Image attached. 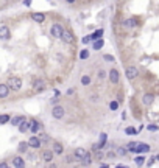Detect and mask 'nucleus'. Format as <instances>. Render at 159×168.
<instances>
[{
  "mask_svg": "<svg viewBox=\"0 0 159 168\" xmlns=\"http://www.w3.org/2000/svg\"><path fill=\"white\" fill-rule=\"evenodd\" d=\"M103 36V30L100 28V30H95L92 34H90V41H95V39H100Z\"/></svg>",
  "mask_w": 159,
  "mask_h": 168,
  "instance_id": "obj_25",
  "label": "nucleus"
},
{
  "mask_svg": "<svg viewBox=\"0 0 159 168\" xmlns=\"http://www.w3.org/2000/svg\"><path fill=\"white\" fill-rule=\"evenodd\" d=\"M24 118H25L24 115H16V117H13V118L10 120V123H11L13 126H19V123H20Z\"/></svg>",
  "mask_w": 159,
  "mask_h": 168,
  "instance_id": "obj_20",
  "label": "nucleus"
},
{
  "mask_svg": "<svg viewBox=\"0 0 159 168\" xmlns=\"http://www.w3.org/2000/svg\"><path fill=\"white\" fill-rule=\"evenodd\" d=\"M125 132H126L128 135H134V134H137L139 131H137V129H136V128H133V126H128V128L125 129Z\"/></svg>",
  "mask_w": 159,
  "mask_h": 168,
  "instance_id": "obj_28",
  "label": "nucleus"
},
{
  "mask_svg": "<svg viewBox=\"0 0 159 168\" xmlns=\"http://www.w3.org/2000/svg\"><path fill=\"white\" fill-rule=\"evenodd\" d=\"M148 151H150V145H147V143H139L137 154H144V153H148Z\"/></svg>",
  "mask_w": 159,
  "mask_h": 168,
  "instance_id": "obj_22",
  "label": "nucleus"
},
{
  "mask_svg": "<svg viewBox=\"0 0 159 168\" xmlns=\"http://www.w3.org/2000/svg\"><path fill=\"white\" fill-rule=\"evenodd\" d=\"M153 101H154V95H153V93H145V95H142V103H144L145 106L153 104Z\"/></svg>",
  "mask_w": 159,
  "mask_h": 168,
  "instance_id": "obj_13",
  "label": "nucleus"
},
{
  "mask_svg": "<svg viewBox=\"0 0 159 168\" xmlns=\"http://www.w3.org/2000/svg\"><path fill=\"white\" fill-rule=\"evenodd\" d=\"M87 156H90L84 148H77L75 150V159H78V160H83V159H86Z\"/></svg>",
  "mask_w": 159,
  "mask_h": 168,
  "instance_id": "obj_11",
  "label": "nucleus"
},
{
  "mask_svg": "<svg viewBox=\"0 0 159 168\" xmlns=\"http://www.w3.org/2000/svg\"><path fill=\"white\" fill-rule=\"evenodd\" d=\"M154 160H156V157H154V159H150V160L147 162V165H148V166H150V165H153V163H154Z\"/></svg>",
  "mask_w": 159,
  "mask_h": 168,
  "instance_id": "obj_40",
  "label": "nucleus"
},
{
  "mask_svg": "<svg viewBox=\"0 0 159 168\" xmlns=\"http://www.w3.org/2000/svg\"><path fill=\"white\" fill-rule=\"evenodd\" d=\"M66 2H67V3H74V2H75V0H66Z\"/></svg>",
  "mask_w": 159,
  "mask_h": 168,
  "instance_id": "obj_42",
  "label": "nucleus"
},
{
  "mask_svg": "<svg viewBox=\"0 0 159 168\" xmlns=\"http://www.w3.org/2000/svg\"><path fill=\"white\" fill-rule=\"evenodd\" d=\"M41 145H42V140H41L38 135H31V137L28 139V147H30V148L38 150V148H41Z\"/></svg>",
  "mask_w": 159,
  "mask_h": 168,
  "instance_id": "obj_8",
  "label": "nucleus"
},
{
  "mask_svg": "<svg viewBox=\"0 0 159 168\" xmlns=\"http://www.w3.org/2000/svg\"><path fill=\"white\" fill-rule=\"evenodd\" d=\"M90 42V36H84L83 37V44H89Z\"/></svg>",
  "mask_w": 159,
  "mask_h": 168,
  "instance_id": "obj_37",
  "label": "nucleus"
},
{
  "mask_svg": "<svg viewBox=\"0 0 159 168\" xmlns=\"http://www.w3.org/2000/svg\"><path fill=\"white\" fill-rule=\"evenodd\" d=\"M19 132H22V134H25V132H28L30 131V120H27V118H24L22 122L19 123Z\"/></svg>",
  "mask_w": 159,
  "mask_h": 168,
  "instance_id": "obj_9",
  "label": "nucleus"
},
{
  "mask_svg": "<svg viewBox=\"0 0 159 168\" xmlns=\"http://www.w3.org/2000/svg\"><path fill=\"white\" fill-rule=\"evenodd\" d=\"M147 129H148V131H157L159 128H157L156 125H148V126H147Z\"/></svg>",
  "mask_w": 159,
  "mask_h": 168,
  "instance_id": "obj_35",
  "label": "nucleus"
},
{
  "mask_svg": "<svg viewBox=\"0 0 159 168\" xmlns=\"http://www.w3.org/2000/svg\"><path fill=\"white\" fill-rule=\"evenodd\" d=\"M33 89H34L36 92H42V90L45 89V83H44L42 80H34V83H33Z\"/></svg>",
  "mask_w": 159,
  "mask_h": 168,
  "instance_id": "obj_15",
  "label": "nucleus"
},
{
  "mask_svg": "<svg viewBox=\"0 0 159 168\" xmlns=\"http://www.w3.org/2000/svg\"><path fill=\"white\" fill-rule=\"evenodd\" d=\"M27 150H28V142H20L19 147H17V151L19 153H27Z\"/></svg>",
  "mask_w": 159,
  "mask_h": 168,
  "instance_id": "obj_24",
  "label": "nucleus"
},
{
  "mask_svg": "<svg viewBox=\"0 0 159 168\" xmlns=\"http://www.w3.org/2000/svg\"><path fill=\"white\" fill-rule=\"evenodd\" d=\"M62 151H64V147L61 145L59 142H55L53 143V153L55 154H62Z\"/></svg>",
  "mask_w": 159,
  "mask_h": 168,
  "instance_id": "obj_21",
  "label": "nucleus"
},
{
  "mask_svg": "<svg viewBox=\"0 0 159 168\" xmlns=\"http://www.w3.org/2000/svg\"><path fill=\"white\" fill-rule=\"evenodd\" d=\"M8 87H10V90H14V92H17V90H20L22 89V80L20 78H17V76H11L10 80H8Z\"/></svg>",
  "mask_w": 159,
  "mask_h": 168,
  "instance_id": "obj_1",
  "label": "nucleus"
},
{
  "mask_svg": "<svg viewBox=\"0 0 159 168\" xmlns=\"http://www.w3.org/2000/svg\"><path fill=\"white\" fill-rule=\"evenodd\" d=\"M38 137H39V139H41L42 142H50V137H49L47 134H44V132H41V134H39Z\"/></svg>",
  "mask_w": 159,
  "mask_h": 168,
  "instance_id": "obj_33",
  "label": "nucleus"
},
{
  "mask_svg": "<svg viewBox=\"0 0 159 168\" xmlns=\"http://www.w3.org/2000/svg\"><path fill=\"white\" fill-rule=\"evenodd\" d=\"M10 95V87L8 84H0V98H6Z\"/></svg>",
  "mask_w": 159,
  "mask_h": 168,
  "instance_id": "obj_16",
  "label": "nucleus"
},
{
  "mask_svg": "<svg viewBox=\"0 0 159 168\" xmlns=\"http://www.w3.org/2000/svg\"><path fill=\"white\" fill-rule=\"evenodd\" d=\"M105 76H106V73H105V70H98V80L101 81V80H105Z\"/></svg>",
  "mask_w": 159,
  "mask_h": 168,
  "instance_id": "obj_34",
  "label": "nucleus"
},
{
  "mask_svg": "<svg viewBox=\"0 0 159 168\" xmlns=\"http://www.w3.org/2000/svg\"><path fill=\"white\" fill-rule=\"evenodd\" d=\"M25 5H27V6H30V5H31V0H25Z\"/></svg>",
  "mask_w": 159,
  "mask_h": 168,
  "instance_id": "obj_41",
  "label": "nucleus"
},
{
  "mask_svg": "<svg viewBox=\"0 0 159 168\" xmlns=\"http://www.w3.org/2000/svg\"><path fill=\"white\" fill-rule=\"evenodd\" d=\"M11 37V30L8 25H0V41H8Z\"/></svg>",
  "mask_w": 159,
  "mask_h": 168,
  "instance_id": "obj_5",
  "label": "nucleus"
},
{
  "mask_svg": "<svg viewBox=\"0 0 159 168\" xmlns=\"http://www.w3.org/2000/svg\"><path fill=\"white\" fill-rule=\"evenodd\" d=\"M41 129V123L36 122V120H30V132L31 134H38Z\"/></svg>",
  "mask_w": 159,
  "mask_h": 168,
  "instance_id": "obj_12",
  "label": "nucleus"
},
{
  "mask_svg": "<svg viewBox=\"0 0 159 168\" xmlns=\"http://www.w3.org/2000/svg\"><path fill=\"white\" fill-rule=\"evenodd\" d=\"M126 148H128V151H129V153H136V154H137V148H139V142H129L128 145H126Z\"/></svg>",
  "mask_w": 159,
  "mask_h": 168,
  "instance_id": "obj_17",
  "label": "nucleus"
},
{
  "mask_svg": "<svg viewBox=\"0 0 159 168\" xmlns=\"http://www.w3.org/2000/svg\"><path fill=\"white\" fill-rule=\"evenodd\" d=\"M116 153H117L119 156H125V154H126V153H129V151H128V148H122V147H120V148H117V151H116Z\"/></svg>",
  "mask_w": 159,
  "mask_h": 168,
  "instance_id": "obj_32",
  "label": "nucleus"
},
{
  "mask_svg": "<svg viewBox=\"0 0 159 168\" xmlns=\"http://www.w3.org/2000/svg\"><path fill=\"white\" fill-rule=\"evenodd\" d=\"M108 78L112 84H119L120 81V75H119V70L117 68H111L109 70V73H108Z\"/></svg>",
  "mask_w": 159,
  "mask_h": 168,
  "instance_id": "obj_4",
  "label": "nucleus"
},
{
  "mask_svg": "<svg viewBox=\"0 0 159 168\" xmlns=\"http://www.w3.org/2000/svg\"><path fill=\"white\" fill-rule=\"evenodd\" d=\"M134 163H136V165H144V163H145V157L139 154L137 157H134Z\"/></svg>",
  "mask_w": 159,
  "mask_h": 168,
  "instance_id": "obj_27",
  "label": "nucleus"
},
{
  "mask_svg": "<svg viewBox=\"0 0 159 168\" xmlns=\"http://www.w3.org/2000/svg\"><path fill=\"white\" fill-rule=\"evenodd\" d=\"M109 109L111 111H117L119 109V101H111L109 103Z\"/></svg>",
  "mask_w": 159,
  "mask_h": 168,
  "instance_id": "obj_31",
  "label": "nucleus"
},
{
  "mask_svg": "<svg viewBox=\"0 0 159 168\" xmlns=\"http://www.w3.org/2000/svg\"><path fill=\"white\" fill-rule=\"evenodd\" d=\"M53 156H55L53 150H44V151L41 153V157H42L44 162H52V160H53Z\"/></svg>",
  "mask_w": 159,
  "mask_h": 168,
  "instance_id": "obj_10",
  "label": "nucleus"
},
{
  "mask_svg": "<svg viewBox=\"0 0 159 168\" xmlns=\"http://www.w3.org/2000/svg\"><path fill=\"white\" fill-rule=\"evenodd\" d=\"M95 157H97V159H98V160H101V159H103V157H105V156H103V153H101V151H98V153H97V154H95Z\"/></svg>",
  "mask_w": 159,
  "mask_h": 168,
  "instance_id": "obj_38",
  "label": "nucleus"
},
{
  "mask_svg": "<svg viewBox=\"0 0 159 168\" xmlns=\"http://www.w3.org/2000/svg\"><path fill=\"white\" fill-rule=\"evenodd\" d=\"M105 45V41L100 37V39H95L94 41V44H92V47H94V50H100L101 49V47Z\"/></svg>",
  "mask_w": 159,
  "mask_h": 168,
  "instance_id": "obj_23",
  "label": "nucleus"
},
{
  "mask_svg": "<svg viewBox=\"0 0 159 168\" xmlns=\"http://www.w3.org/2000/svg\"><path fill=\"white\" fill-rule=\"evenodd\" d=\"M5 2H8V0H5Z\"/></svg>",
  "mask_w": 159,
  "mask_h": 168,
  "instance_id": "obj_44",
  "label": "nucleus"
},
{
  "mask_svg": "<svg viewBox=\"0 0 159 168\" xmlns=\"http://www.w3.org/2000/svg\"><path fill=\"white\" fill-rule=\"evenodd\" d=\"M136 25H137V19H136V17H131V19L123 22V27H128V28H134Z\"/></svg>",
  "mask_w": 159,
  "mask_h": 168,
  "instance_id": "obj_18",
  "label": "nucleus"
},
{
  "mask_svg": "<svg viewBox=\"0 0 159 168\" xmlns=\"http://www.w3.org/2000/svg\"><path fill=\"white\" fill-rule=\"evenodd\" d=\"M62 31H64V28H62V25H61V23H53V25H52V28H50V34H52L55 39H61V36H62Z\"/></svg>",
  "mask_w": 159,
  "mask_h": 168,
  "instance_id": "obj_2",
  "label": "nucleus"
},
{
  "mask_svg": "<svg viewBox=\"0 0 159 168\" xmlns=\"http://www.w3.org/2000/svg\"><path fill=\"white\" fill-rule=\"evenodd\" d=\"M0 166H2V168H8L10 165H8L6 162H0Z\"/></svg>",
  "mask_w": 159,
  "mask_h": 168,
  "instance_id": "obj_39",
  "label": "nucleus"
},
{
  "mask_svg": "<svg viewBox=\"0 0 159 168\" xmlns=\"http://www.w3.org/2000/svg\"><path fill=\"white\" fill-rule=\"evenodd\" d=\"M87 58H89V52H87L86 49H84V50H81V52H80V59H83V61H84V59H87Z\"/></svg>",
  "mask_w": 159,
  "mask_h": 168,
  "instance_id": "obj_30",
  "label": "nucleus"
},
{
  "mask_svg": "<svg viewBox=\"0 0 159 168\" xmlns=\"http://www.w3.org/2000/svg\"><path fill=\"white\" fill-rule=\"evenodd\" d=\"M30 17H31V20H34L38 23H42L45 20V14H42V13H31Z\"/></svg>",
  "mask_w": 159,
  "mask_h": 168,
  "instance_id": "obj_14",
  "label": "nucleus"
},
{
  "mask_svg": "<svg viewBox=\"0 0 159 168\" xmlns=\"http://www.w3.org/2000/svg\"><path fill=\"white\" fill-rule=\"evenodd\" d=\"M11 120V117L8 115V114H2L0 115V125H5V123H8Z\"/></svg>",
  "mask_w": 159,
  "mask_h": 168,
  "instance_id": "obj_26",
  "label": "nucleus"
},
{
  "mask_svg": "<svg viewBox=\"0 0 159 168\" xmlns=\"http://www.w3.org/2000/svg\"><path fill=\"white\" fill-rule=\"evenodd\" d=\"M13 166H17V168L25 166V160H24V157H14V159H13Z\"/></svg>",
  "mask_w": 159,
  "mask_h": 168,
  "instance_id": "obj_19",
  "label": "nucleus"
},
{
  "mask_svg": "<svg viewBox=\"0 0 159 168\" xmlns=\"http://www.w3.org/2000/svg\"><path fill=\"white\" fill-rule=\"evenodd\" d=\"M156 160H159V154H157V156H156Z\"/></svg>",
  "mask_w": 159,
  "mask_h": 168,
  "instance_id": "obj_43",
  "label": "nucleus"
},
{
  "mask_svg": "<svg viewBox=\"0 0 159 168\" xmlns=\"http://www.w3.org/2000/svg\"><path fill=\"white\" fill-rule=\"evenodd\" d=\"M125 75H126V78L129 80V81H133V80H136L137 78V75H139V70H137V67H128L126 70H125Z\"/></svg>",
  "mask_w": 159,
  "mask_h": 168,
  "instance_id": "obj_3",
  "label": "nucleus"
},
{
  "mask_svg": "<svg viewBox=\"0 0 159 168\" xmlns=\"http://www.w3.org/2000/svg\"><path fill=\"white\" fill-rule=\"evenodd\" d=\"M61 39H62V42H66V44H74V42H75V36H74V33L69 31V30H64V31H62Z\"/></svg>",
  "mask_w": 159,
  "mask_h": 168,
  "instance_id": "obj_7",
  "label": "nucleus"
},
{
  "mask_svg": "<svg viewBox=\"0 0 159 168\" xmlns=\"http://www.w3.org/2000/svg\"><path fill=\"white\" fill-rule=\"evenodd\" d=\"M103 58H105L106 61H114V56H112V55H105Z\"/></svg>",
  "mask_w": 159,
  "mask_h": 168,
  "instance_id": "obj_36",
  "label": "nucleus"
},
{
  "mask_svg": "<svg viewBox=\"0 0 159 168\" xmlns=\"http://www.w3.org/2000/svg\"><path fill=\"white\" fill-rule=\"evenodd\" d=\"M64 114H66V111H64V107H62L61 104H58V106H55V107L52 109V115H53V118H56V120H61V118L64 117Z\"/></svg>",
  "mask_w": 159,
  "mask_h": 168,
  "instance_id": "obj_6",
  "label": "nucleus"
},
{
  "mask_svg": "<svg viewBox=\"0 0 159 168\" xmlns=\"http://www.w3.org/2000/svg\"><path fill=\"white\" fill-rule=\"evenodd\" d=\"M81 84H83V86H89V84H90V76H89V75L81 76Z\"/></svg>",
  "mask_w": 159,
  "mask_h": 168,
  "instance_id": "obj_29",
  "label": "nucleus"
}]
</instances>
